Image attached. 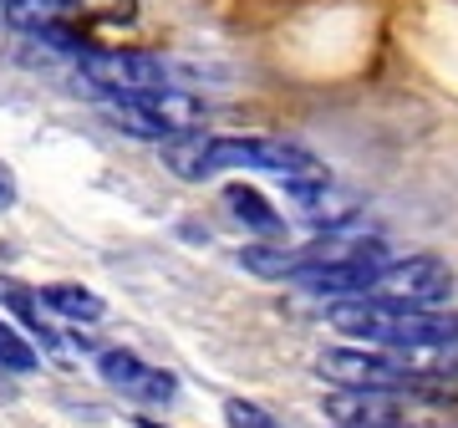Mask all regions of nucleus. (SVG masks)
Masks as SVG:
<instances>
[{"label":"nucleus","instance_id":"f257e3e1","mask_svg":"<svg viewBox=\"0 0 458 428\" xmlns=\"http://www.w3.org/2000/svg\"><path fill=\"white\" fill-rule=\"evenodd\" d=\"M164 164L189 184L229 174V168L276 174V179H285V189H306V184L331 179L327 164L316 153H306L301 143H285V138H229V133H183V138H168Z\"/></svg>","mask_w":458,"mask_h":428},{"label":"nucleus","instance_id":"f03ea898","mask_svg":"<svg viewBox=\"0 0 458 428\" xmlns=\"http://www.w3.org/2000/svg\"><path fill=\"white\" fill-rule=\"evenodd\" d=\"M316 372L352 393H397V398H448V372L408 363V352H367V347H331L316 357Z\"/></svg>","mask_w":458,"mask_h":428},{"label":"nucleus","instance_id":"7ed1b4c3","mask_svg":"<svg viewBox=\"0 0 458 428\" xmlns=\"http://www.w3.org/2000/svg\"><path fill=\"white\" fill-rule=\"evenodd\" d=\"M331 327L342 337H361L387 352H423V347H458V316L454 312H393V306H372V301H336L331 306Z\"/></svg>","mask_w":458,"mask_h":428},{"label":"nucleus","instance_id":"20e7f679","mask_svg":"<svg viewBox=\"0 0 458 428\" xmlns=\"http://www.w3.org/2000/svg\"><path fill=\"white\" fill-rule=\"evenodd\" d=\"M448 296H454V270L433 255H408V261L382 265L357 301L393 306V312H438L448 306Z\"/></svg>","mask_w":458,"mask_h":428},{"label":"nucleus","instance_id":"39448f33","mask_svg":"<svg viewBox=\"0 0 458 428\" xmlns=\"http://www.w3.org/2000/svg\"><path fill=\"white\" fill-rule=\"evenodd\" d=\"M82 77L92 87H102L107 98H123V92H153V87H168V66L148 51H102L92 47L82 56Z\"/></svg>","mask_w":458,"mask_h":428},{"label":"nucleus","instance_id":"423d86ee","mask_svg":"<svg viewBox=\"0 0 458 428\" xmlns=\"http://www.w3.org/2000/svg\"><path fill=\"white\" fill-rule=\"evenodd\" d=\"M98 378L107 382L113 393L132 398V403H174V393H179V378H174L168 367H148L138 352H128V347L98 352Z\"/></svg>","mask_w":458,"mask_h":428},{"label":"nucleus","instance_id":"0eeeda50","mask_svg":"<svg viewBox=\"0 0 458 428\" xmlns=\"http://www.w3.org/2000/svg\"><path fill=\"white\" fill-rule=\"evenodd\" d=\"M327 418H336V428H418L408 424V403L397 393H342L327 398Z\"/></svg>","mask_w":458,"mask_h":428},{"label":"nucleus","instance_id":"6e6552de","mask_svg":"<svg viewBox=\"0 0 458 428\" xmlns=\"http://www.w3.org/2000/svg\"><path fill=\"white\" fill-rule=\"evenodd\" d=\"M225 210L245 225V230L265 235V240H280L285 235V214H276V204L255 189V184H225Z\"/></svg>","mask_w":458,"mask_h":428},{"label":"nucleus","instance_id":"1a4fd4ad","mask_svg":"<svg viewBox=\"0 0 458 428\" xmlns=\"http://www.w3.org/2000/svg\"><path fill=\"white\" fill-rule=\"evenodd\" d=\"M41 296V306L56 316H66V321H102V296L98 291H87V286H77V280H56V286H41L36 291Z\"/></svg>","mask_w":458,"mask_h":428},{"label":"nucleus","instance_id":"9d476101","mask_svg":"<svg viewBox=\"0 0 458 428\" xmlns=\"http://www.w3.org/2000/svg\"><path fill=\"white\" fill-rule=\"evenodd\" d=\"M0 367H11V372H31L36 367V347L11 321H0Z\"/></svg>","mask_w":458,"mask_h":428},{"label":"nucleus","instance_id":"9b49d317","mask_svg":"<svg viewBox=\"0 0 458 428\" xmlns=\"http://www.w3.org/2000/svg\"><path fill=\"white\" fill-rule=\"evenodd\" d=\"M225 424L229 428H285L276 413H265L260 403H245V398H229L225 403Z\"/></svg>","mask_w":458,"mask_h":428},{"label":"nucleus","instance_id":"f8f14e48","mask_svg":"<svg viewBox=\"0 0 458 428\" xmlns=\"http://www.w3.org/2000/svg\"><path fill=\"white\" fill-rule=\"evenodd\" d=\"M16 204V174H11V164L0 158V210H11Z\"/></svg>","mask_w":458,"mask_h":428},{"label":"nucleus","instance_id":"ddd939ff","mask_svg":"<svg viewBox=\"0 0 458 428\" xmlns=\"http://www.w3.org/2000/svg\"><path fill=\"white\" fill-rule=\"evenodd\" d=\"M138 428H164V424H158V418H138Z\"/></svg>","mask_w":458,"mask_h":428},{"label":"nucleus","instance_id":"4468645a","mask_svg":"<svg viewBox=\"0 0 458 428\" xmlns=\"http://www.w3.org/2000/svg\"><path fill=\"white\" fill-rule=\"evenodd\" d=\"M0 5H16V0H0Z\"/></svg>","mask_w":458,"mask_h":428}]
</instances>
